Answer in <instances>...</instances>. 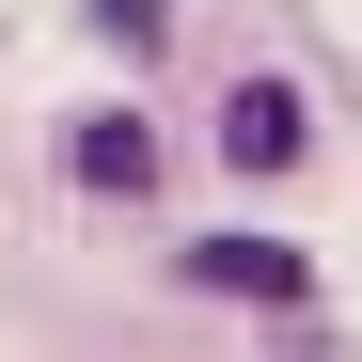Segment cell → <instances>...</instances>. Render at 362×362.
I'll return each instance as SVG.
<instances>
[{
    "label": "cell",
    "mask_w": 362,
    "mask_h": 362,
    "mask_svg": "<svg viewBox=\"0 0 362 362\" xmlns=\"http://www.w3.org/2000/svg\"><path fill=\"white\" fill-rule=\"evenodd\" d=\"M173 284H189V299H252V315H299V299H315V268H299L284 236H189Z\"/></svg>",
    "instance_id": "6da1fadb"
},
{
    "label": "cell",
    "mask_w": 362,
    "mask_h": 362,
    "mask_svg": "<svg viewBox=\"0 0 362 362\" xmlns=\"http://www.w3.org/2000/svg\"><path fill=\"white\" fill-rule=\"evenodd\" d=\"M299 142H315V110H299V79H236V95H221V158H236V173H284Z\"/></svg>",
    "instance_id": "7a4b0ae2"
},
{
    "label": "cell",
    "mask_w": 362,
    "mask_h": 362,
    "mask_svg": "<svg viewBox=\"0 0 362 362\" xmlns=\"http://www.w3.org/2000/svg\"><path fill=\"white\" fill-rule=\"evenodd\" d=\"M64 173H79L95 205H142V189H158V142H142V110H95V127L64 142Z\"/></svg>",
    "instance_id": "3957f363"
},
{
    "label": "cell",
    "mask_w": 362,
    "mask_h": 362,
    "mask_svg": "<svg viewBox=\"0 0 362 362\" xmlns=\"http://www.w3.org/2000/svg\"><path fill=\"white\" fill-rule=\"evenodd\" d=\"M95 32L110 47H158V0H95Z\"/></svg>",
    "instance_id": "277c9868"
}]
</instances>
